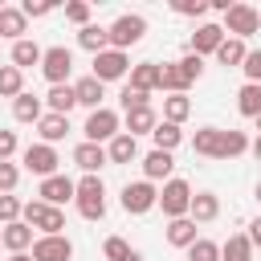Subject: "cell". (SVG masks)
<instances>
[{
	"label": "cell",
	"mask_w": 261,
	"mask_h": 261,
	"mask_svg": "<svg viewBox=\"0 0 261 261\" xmlns=\"http://www.w3.org/2000/svg\"><path fill=\"white\" fill-rule=\"evenodd\" d=\"M126 261H143V253H139V249H130V257H126Z\"/></svg>",
	"instance_id": "51"
},
{
	"label": "cell",
	"mask_w": 261,
	"mask_h": 261,
	"mask_svg": "<svg viewBox=\"0 0 261 261\" xmlns=\"http://www.w3.org/2000/svg\"><path fill=\"white\" fill-rule=\"evenodd\" d=\"M8 261H33V257H29V253H12Z\"/></svg>",
	"instance_id": "50"
},
{
	"label": "cell",
	"mask_w": 261,
	"mask_h": 261,
	"mask_svg": "<svg viewBox=\"0 0 261 261\" xmlns=\"http://www.w3.org/2000/svg\"><path fill=\"white\" fill-rule=\"evenodd\" d=\"M245 237H249V245H253V249H261V216L249 224V232H245Z\"/></svg>",
	"instance_id": "48"
},
{
	"label": "cell",
	"mask_w": 261,
	"mask_h": 261,
	"mask_svg": "<svg viewBox=\"0 0 261 261\" xmlns=\"http://www.w3.org/2000/svg\"><path fill=\"white\" fill-rule=\"evenodd\" d=\"M192 147H196V155H204V159H237V155L249 151V139H245V130L200 126L196 139H192Z\"/></svg>",
	"instance_id": "1"
},
{
	"label": "cell",
	"mask_w": 261,
	"mask_h": 261,
	"mask_svg": "<svg viewBox=\"0 0 261 261\" xmlns=\"http://www.w3.org/2000/svg\"><path fill=\"white\" fill-rule=\"evenodd\" d=\"M249 147H253V155H257V159H261V135H257V139H253V143H249Z\"/></svg>",
	"instance_id": "49"
},
{
	"label": "cell",
	"mask_w": 261,
	"mask_h": 261,
	"mask_svg": "<svg viewBox=\"0 0 261 261\" xmlns=\"http://www.w3.org/2000/svg\"><path fill=\"white\" fill-rule=\"evenodd\" d=\"M151 139H155V151H167V155H171V151L184 143V130H179L175 122H159V126L151 130Z\"/></svg>",
	"instance_id": "33"
},
{
	"label": "cell",
	"mask_w": 261,
	"mask_h": 261,
	"mask_svg": "<svg viewBox=\"0 0 261 261\" xmlns=\"http://www.w3.org/2000/svg\"><path fill=\"white\" fill-rule=\"evenodd\" d=\"M257 204H261V179H257Z\"/></svg>",
	"instance_id": "52"
},
{
	"label": "cell",
	"mask_w": 261,
	"mask_h": 261,
	"mask_svg": "<svg viewBox=\"0 0 261 261\" xmlns=\"http://www.w3.org/2000/svg\"><path fill=\"white\" fill-rule=\"evenodd\" d=\"M155 200H159V188H155V184H147V179L126 184V188H122V196H118V204H122V212H126V216H143V212H151V208H155Z\"/></svg>",
	"instance_id": "9"
},
{
	"label": "cell",
	"mask_w": 261,
	"mask_h": 261,
	"mask_svg": "<svg viewBox=\"0 0 261 261\" xmlns=\"http://www.w3.org/2000/svg\"><path fill=\"white\" fill-rule=\"evenodd\" d=\"M102 253H106V261H126V257H130V245H126L122 237H106V241H102Z\"/></svg>",
	"instance_id": "39"
},
{
	"label": "cell",
	"mask_w": 261,
	"mask_h": 261,
	"mask_svg": "<svg viewBox=\"0 0 261 261\" xmlns=\"http://www.w3.org/2000/svg\"><path fill=\"white\" fill-rule=\"evenodd\" d=\"M224 37L232 33L237 41H245V37H253L257 29H261V16H257V8L253 4H245V0H237V4H228V12H224Z\"/></svg>",
	"instance_id": "6"
},
{
	"label": "cell",
	"mask_w": 261,
	"mask_h": 261,
	"mask_svg": "<svg viewBox=\"0 0 261 261\" xmlns=\"http://www.w3.org/2000/svg\"><path fill=\"white\" fill-rule=\"evenodd\" d=\"M118 102H122V110H139V106H151V94H143V90H130V86H122Z\"/></svg>",
	"instance_id": "42"
},
{
	"label": "cell",
	"mask_w": 261,
	"mask_h": 261,
	"mask_svg": "<svg viewBox=\"0 0 261 261\" xmlns=\"http://www.w3.org/2000/svg\"><path fill=\"white\" fill-rule=\"evenodd\" d=\"M16 184H20V167H16L12 159H4V163H0V196H12Z\"/></svg>",
	"instance_id": "38"
},
{
	"label": "cell",
	"mask_w": 261,
	"mask_h": 261,
	"mask_svg": "<svg viewBox=\"0 0 261 261\" xmlns=\"http://www.w3.org/2000/svg\"><path fill=\"white\" fill-rule=\"evenodd\" d=\"M237 110H241L245 118H257V114H261V86L245 82V86L237 90Z\"/></svg>",
	"instance_id": "35"
},
{
	"label": "cell",
	"mask_w": 261,
	"mask_h": 261,
	"mask_svg": "<svg viewBox=\"0 0 261 261\" xmlns=\"http://www.w3.org/2000/svg\"><path fill=\"white\" fill-rule=\"evenodd\" d=\"M45 102H49V114H65L69 118V110L77 106V94H73V86H49Z\"/></svg>",
	"instance_id": "27"
},
{
	"label": "cell",
	"mask_w": 261,
	"mask_h": 261,
	"mask_svg": "<svg viewBox=\"0 0 261 261\" xmlns=\"http://www.w3.org/2000/svg\"><path fill=\"white\" fill-rule=\"evenodd\" d=\"M159 126V114L151 110V106H139V110H126V135H151Z\"/></svg>",
	"instance_id": "24"
},
{
	"label": "cell",
	"mask_w": 261,
	"mask_h": 261,
	"mask_svg": "<svg viewBox=\"0 0 261 261\" xmlns=\"http://www.w3.org/2000/svg\"><path fill=\"white\" fill-rule=\"evenodd\" d=\"M20 220H24L29 228H37L41 237H57V232L65 228V212L53 208V204H45V200H29V204L20 208Z\"/></svg>",
	"instance_id": "3"
},
{
	"label": "cell",
	"mask_w": 261,
	"mask_h": 261,
	"mask_svg": "<svg viewBox=\"0 0 261 261\" xmlns=\"http://www.w3.org/2000/svg\"><path fill=\"white\" fill-rule=\"evenodd\" d=\"M41 73L49 77V86H69V73H73V53L65 45H49L41 53Z\"/></svg>",
	"instance_id": "7"
},
{
	"label": "cell",
	"mask_w": 261,
	"mask_h": 261,
	"mask_svg": "<svg viewBox=\"0 0 261 261\" xmlns=\"http://www.w3.org/2000/svg\"><path fill=\"white\" fill-rule=\"evenodd\" d=\"M220 41H224V29H220V24H212V20H204V24H196V33H192V53H196V57L216 53V49H220Z\"/></svg>",
	"instance_id": "16"
},
{
	"label": "cell",
	"mask_w": 261,
	"mask_h": 261,
	"mask_svg": "<svg viewBox=\"0 0 261 261\" xmlns=\"http://www.w3.org/2000/svg\"><path fill=\"white\" fill-rule=\"evenodd\" d=\"M24 33H29V16H24L16 4H4V8H0V37L24 41Z\"/></svg>",
	"instance_id": "19"
},
{
	"label": "cell",
	"mask_w": 261,
	"mask_h": 261,
	"mask_svg": "<svg viewBox=\"0 0 261 261\" xmlns=\"http://www.w3.org/2000/svg\"><path fill=\"white\" fill-rule=\"evenodd\" d=\"M241 69H245V77H249L253 86H261V49H249L245 61H241Z\"/></svg>",
	"instance_id": "44"
},
{
	"label": "cell",
	"mask_w": 261,
	"mask_h": 261,
	"mask_svg": "<svg viewBox=\"0 0 261 261\" xmlns=\"http://www.w3.org/2000/svg\"><path fill=\"white\" fill-rule=\"evenodd\" d=\"M159 90H163V94H188V77L179 73L175 61H163V65H159Z\"/></svg>",
	"instance_id": "29"
},
{
	"label": "cell",
	"mask_w": 261,
	"mask_h": 261,
	"mask_svg": "<svg viewBox=\"0 0 261 261\" xmlns=\"http://www.w3.org/2000/svg\"><path fill=\"white\" fill-rule=\"evenodd\" d=\"M118 114L110 110V106H98V110H90V118H86V126H82V135H86V143H98V147H106L114 135H118Z\"/></svg>",
	"instance_id": "8"
},
{
	"label": "cell",
	"mask_w": 261,
	"mask_h": 261,
	"mask_svg": "<svg viewBox=\"0 0 261 261\" xmlns=\"http://www.w3.org/2000/svg\"><path fill=\"white\" fill-rule=\"evenodd\" d=\"M257 130H261V114H257Z\"/></svg>",
	"instance_id": "53"
},
{
	"label": "cell",
	"mask_w": 261,
	"mask_h": 261,
	"mask_svg": "<svg viewBox=\"0 0 261 261\" xmlns=\"http://www.w3.org/2000/svg\"><path fill=\"white\" fill-rule=\"evenodd\" d=\"M24 94V73L16 65H0V98H20Z\"/></svg>",
	"instance_id": "34"
},
{
	"label": "cell",
	"mask_w": 261,
	"mask_h": 261,
	"mask_svg": "<svg viewBox=\"0 0 261 261\" xmlns=\"http://www.w3.org/2000/svg\"><path fill=\"white\" fill-rule=\"evenodd\" d=\"M73 204L86 220H102L106 216V184L98 175H82L77 179V192H73Z\"/></svg>",
	"instance_id": "2"
},
{
	"label": "cell",
	"mask_w": 261,
	"mask_h": 261,
	"mask_svg": "<svg viewBox=\"0 0 261 261\" xmlns=\"http://www.w3.org/2000/svg\"><path fill=\"white\" fill-rule=\"evenodd\" d=\"M188 204H192V184H188V179H179V175H171V179L159 188L155 208H163V216H167V220H179V216H188Z\"/></svg>",
	"instance_id": "5"
},
{
	"label": "cell",
	"mask_w": 261,
	"mask_h": 261,
	"mask_svg": "<svg viewBox=\"0 0 261 261\" xmlns=\"http://www.w3.org/2000/svg\"><path fill=\"white\" fill-rule=\"evenodd\" d=\"M73 94H77V106L98 110V106H102V98H106V86H102L94 73H86V77H77V82H73Z\"/></svg>",
	"instance_id": "18"
},
{
	"label": "cell",
	"mask_w": 261,
	"mask_h": 261,
	"mask_svg": "<svg viewBox=\"0 0 261 261\" xmlns=\"http://www.w3.org/2000/svg\"><path fill=\"white\" fill-rule=\"evenodd\" d=\"M73 163H77L86 175H98L110 159H106V147H98V143H86V139H82V143L73 147Z\"/></svg>",
	"instance_id": "14"
},
{
	"label": "cell",
	"mask_w": 261,
	"mask_h": 261,
	"mask_svg": "<svg viewBox=\"0 0 261 261\" xmlns=\"http://www.w3.org/2000/svg\"><path fill=\"white\" fill-rule=\"evenodd\" d=\"M188 216H192L196 224H212V220L220 216V196H216V192H192Z\"/></svg>",
	"instance_id": "15"
},
{
	"label": "cell",
	"mask_w": 261,
	"mask_h": 261,
	"mask_svg": "<svg viewBox=\"0 0 261 261\" xmlns=\"http://www.w3.org/2000/svg\"><path fill=\"white\" fill-rule=\"evenodd\" d=\"M53 8H57L53 0H24V4H20V12H24V16H33V20H37V16H49Z\"/></svg>",
	"instance_id": "46"
},
{
	"label": "cell",
	"mask_w": 261,
	"mask_h": 261,
	"mask_svg": "<svg viewBox=\"0 0 261 261\" xmlns=\"http://www.w3.org/2000/svg\"><path fill=\"white\" fill-rule=\"evenodd\" d=\"M245 53H249V49H245V41H237V37H224V41H220V49H216L212 57H216L220 65H228V69H232V65L241 69V61H245Z\"/></svg>",
	"instance_id": "31"
},
{
	"label": "cell",
	"mask_w": 261,
	"mask_h": 261,
	"mask_svg": "<svg viewBox=\"0 0 261 261\" xmlns=\"http://www.w3.org/2000/svg\"><path fill=\"white\" fill-rule=\"evenodd\" d=\"M130 73V57L126 53H118V49H102L98 57H94V77L106 86V82H122Z\"/></svg>",
	"instance_id": "11"
},
{
	"label": "cell",
	"mask_w": 261,
	"mask_h": 261,
	"mask_svg": "<svg viewBox=\"0 0 261 261\" xmlns=\"http://www.w3.org/2000/svg\"><path fill=\"white\" fill-rule=\"evenodd\" d=\"M130 90H143V94H151V90H159V65H155V61H143V65H130Z\"/></svg>",
	"instance_id": "26"
},
{
	"label": "cell",
	"mask_w": 261,
	"mask_h": 261,
	"mask_svg": "<svg viewBox=\"0 0 261 261\" xmlns=\"http://www.w3.org/2000/svg\"><path fill=\"white\" fill-rule=\"evenodd\" d=\"M0 241H4V249H8V253H29L37 237H33V228H29L24 220H12V224H4V228H0Z\"/></svg>",
	"instance_id": "17"
},
{
	"label": "cell",
	"mask_w": 261,
	"mask_h": 261,
	"mask_svg": "<svg viewBox=\"0 0 261 261\" xmlns=\"http://www.w3.org/2000/svg\"><path fill=\"white\" fill-rule=\"evenodd\" d=\"M20 163H24V171L49 179V175H57V163H61V159H57V151H53L49 143H33V147L20 151Z\"/></svg>",
	"instance_id": "10"
},
{
	"label": "cell",
	"mask_w": 261,
	"mask_h": 261,
	"mask_svg": "<svg viewBox=\"0 0 261 261\" xmlns=\"http://www.w3.org/2000/svg\"><path fill=\"white\" fill-rule=\"evenodd\" d=\"M20 208H24V204H20L16 196H0V228L12 224V220H20Z\"/></svg>",
	"instance_id": "43"
},
{
	"label": "cell",
	"mask_w": 261,
	"mask_h": 261,
	"mask_svg": "<svg viewBox=\"0 0 261 261\" xmlns=\"http://www.w3.org/2000/svg\"><path fill=\"white\" fill-rule=\"evenodd\" d=\"M192 241H196V220H192V216L167 220V245H175V249H188Z\"/></svg>",
	"instance_id": "28"
},
{
	"label": "cell",
	"mask_w": 261,
	"mask_h": 261,
	"mask_svg": "<svg viewBox=\"0 0 261 261\" xmlns=\"http://www.w3.org/2000/svg\"><path fill=\"white\" fill-rule=\"evenodd\" d=\"M37 130H41V143H61L65 135H69V118L65 114H41V122H37Z\"/></svg>",
	"instance_id": "25"
},
{
	"label": "cell",
	"mask_w": 261,
	"mask_h": 261,
	"mask_svg": "<svg viewBox=\"0 0 261 261\" xmlns=\"http://www.w3.org/2000/svg\"><path fill=\"white\" fill-rule=\"evenodd\" d=\"M257 16H261V8H257Z\"/></svg>",
	"instance_id": "54"
},
{
	"label": "cell",
	"mask_w": 261,
	"mask_h": 261,
	"mask_svg": "<svg viewBox=\"0 0 261 261\" xmlns=\"http://www.w3.org/2000/svg\"><path fill=\"white\" fill-rule=\"evenodd\" d=\"M135 155H139V139L126 135V130H118V135L106 143V159H110V163H130Z\"/></svg>",
	"instance_id": "21"
},
{
	"label": "cell",
	"mask_w": 261,
	"mask_h": 261,
	"mask_svg": "<svg viewBox=\"0 0 261 261\" xmlns=\"http://www.w3.org/2000/svg\"><path fill=\"white\" fill-rule=\"evenodd\" d=\"M175 65H179V73L188 77V86H192V82H196V77L204 73V57H196V53H188V57H179Z\"/></svg>",
	"instance_id": "41"
},
{
	"label": "cell",
	"mask_w": 261,
	"mask_h": 261,
	"mask_svg": "<svg viewBox=\"0 0 261 261\" xmlns=\"http://www.w3.org/2000/svg\"><path fill=\"white\" fill-rule=\"evenodd\" d=\"M77 45H82L86 53H94V57H98L102 49H110V37H106V24H94V20H90L86 29H77Z\"/></svg>",
	"instance_id": "22"
},
{
	"label": "cell",
	"mask_w": 261,
	"mask_h": 261,
	"mask_svg": "<svg viewBox=\"0 0 261 261\" xmlns=\"http://www.w3.org/2000/svg\"><path fill=\"white\" fill-rule=\"evenodd\" d=\"M106 37H110V49L126 53L130 45H139V41L147 37V16H139V12H122L114 24H106Z\"/></svg>",
	"instance_id": "4"
},
{
	"label": "cell",
	"mask_w": 261,
	"mask_h": 261,
	"mask_svg": "<svg viewBox=\"0 0 261 261\" xmlns=\"http://www.w3.org/2000/svg\"><path fill=\"white\" fill-rule=\"evenodd\" d=\"M171 12H179V16H204L208 0H171Z\"/></svg>",
	"instance_id": "45"
},
{
	"label": "cell",
	"mask_w": 261,
	"mask_h": 261,
	"mask_svg": "<svg viewBox=\"0 0 261 261\" xmlns=\"http://www.w3.org/2000/svg\"><path fill=\"white\" fill-rule=\"evenodd\" d=\"M0 249H4V241H0Z\"/></svg>",
	"instance_id": "55"
},
{
	"label": "cell",
	"mask_w": 261,
	"mask_h": 261,
	"mask_svg": "<svg viewBox=\"0 0 261 261\" xmlns=\"http://www.w3.org/2000/svg\"><path fill=\"white\" fill-rule=\"evenodd\" d=\"M171 167H175V159H171L167 151H151V155L143 159V179H147V184H159V179L167 184V179H171Z\"/></svg>",
	"instance_id": "20"
},
{
	"label": "cell",
	"mask_w": 261,
	"mask_h": 261,
	"mask_svg": "<svg viewBox=\"0 0 261 261\" xmlns=\"http://www.w3.org/2000/svg\"><path fill=\"white\" fill-rule=\"evenodd\" d=\"M188 114H192L188 94H167V98H163V122H175V126H179Z\"/></svg>",
	"instance_id": "36"
},
{
	"label": "cell",
	"mask_w": 261,
	"mask_h": 261,
	"mask_svg": "<svg viewBox=\"0 0 261 261\" xmlns=\"http://www.w3.org/2000/svg\"><path fill=\"white\" fill-rule=\"evenodd\" d=\"M188 261H220V245L208 241V237H196L188 245Z\"/></svg>",
	"instance_id": "37"
},
{
	"label": "cell",
	"mask_w": 261,
	"mask_h": 261,
	"mask_svg": "<svg viewBox=\"0 0 261 261\" xmlns=\"http://www.w3.org/2000/svg\"><path fill=\"white\" fill-rule=\"evenodd\" d=\"M41 53H45V49H41L37 41H29V37H24V41H12V65H16L20 73L33 69V65H41Z\"/></svg>",
	"instance_id": "23"
},
{
	"label": "cell",
	"mask_w": 261,
	"mask_h": 261,
	"mask_svg": "<svg viewBox=\"0 0 261 261\" xmlns=\"http://www.w3.org/2000/svg\"><path fill=\"white\" fill-rule=\"evenodd\" d=\"M41 114H45V110H41V98H37V94H20V98L12 102V118H16V122H41Z\"/></svg>",
	"instance_id": "32"
},
{
	"label": "cell",
	"mask_w": 261,
	"mask_h": 261,
	"mask_svg": "<svg viewBox=\"0 0 261 261\" xmlns=\"http://www.w3.org/2000/svg\"><path fill=\"white\" fill-rule=\"evenodd\" d=\"M73 192H77V184L69 179V175H49V179H41V188H37V196L45 200V204H53V208H61L65 200H73Z\"/></svg>",
	"instance_id": "13"
},
{
	"label": "cell",
	"mask_w": 261,
	"mask_h": 261,
	"mask_svg": "<svg viewBox=\"0 0 261 261\" xmlns=\"http://www.w3.org/2000/svg\"><path fill=\"white\" fill-rule=\"evenodd\" d=\"M65 20H73L77 29H86V24H90V4H86V0H69V4H65Z\"/></svg>",
	"instance_id": "40"
},
{
	"label": "cell",
	"mask_w": 261,
	"mask_h": 261,
	"mask_svg": "<svg viewBox=\"0 0 261 261\" xmlns=\"http://www.w3.org/2000/svg\"><path fill=\"white\" fill-rule=\"evenodd\" d=\"M16 147H20V143H16V130H0V163H4V159H12V155H16Z\"/></svg>",
	"instance_id": "47"
},
{
	"label": "cell",
	"mask_w": 261,
	"mask_h": 261,
	"mask_svg": "<svg viewBox=\"0 0 261 261\" xmlns=\"http://www.w3.org/2000/svg\"><path fill=\"white\" fill-rule=\"evenodd\" d=\"M29 257H33V261H73V241H69L65 232H57V237H37Z\"/></svg>",
	"instance_id": "12"
},
{
	"label": "cell",
	"mask_w": 261,
	"mask_h": 261,
	"mask_svg": "<svg viewBox=\"0 0 261 261\" xmlns=\"http://www.w3.org/2000/svg\"><path fill=\"white\" fill-rule=\"evenodd\" d=\"M220 261H253V245L245 232H232L224 245H220Z\"/></svg>",
	"instance_id": "30"
}]
</instances>
